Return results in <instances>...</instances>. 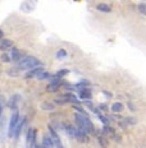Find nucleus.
<instances>
[{"mask_svg": "<svg viewBox=\"0 0 146 148\" xmlns=\"http://www.w3.org/2000/svg\"><path fill=\"white\" fill-rule=\"evenodd\" d=\"M74 119L77 121V126L80 130L85 132V133H95V128H94V124L92 121L87 118V115H82V114H74Z\"/></svg>", "mask_w": 146, "mask_h": 148, "instance_id": "f257e3e1", "label": "nucleus"}, {"mask_svg": "<svg viewBox=\"0 0 146 148\" xmlns=\"http://www.w3.org/2000/svg\"><path fill=\"white\" fill-rule=\"evenodd\" d=\"M40 65H41V61L35 56H22L18 61V69H32Z\"/></svg>", "mask_w": 146, "mask_h": 148, "instance_id": "f03ea898", "label": "nucleus"}, {"mask_svg": "<svg viewBox=\"0 0 146 148\" xmlns=\"http://www.w3.org/2000/svg\"><path fill=\"white\" fill-rule=\"evenodd\" d=\"M18 120H19V114H18L17 110H14V112L10 116V120H9V126H8V137L9 138H13V132H14V128L17 125Z\"/></svg>", "mask_w": 146, "mask_h": 148, "instance_id": "7ed1b4c3", "label": "nucleus"}, {"mask_svg": "<svg viewBox=\"0 0 146 148\" xmlns=\"http://www.w3.org/2000/svg\"><path fill=\"white\" fill-rule=\"evenodd\" d=\"M49 133H50V138H51V142H53V146L57 147V148H64L63 144H62L60 138H59V135L57 133V130H55L51 125L49 126Z\"/></svg>", "mask_w": 146, "mask_h": 148, "instance_id": "20e7f679", "label": "nucleus"}, {"mask_svg": "<svg viewBox=\"0 0 146 148\" xmlns=\"http://www.w3.org/2000/svg\"><path fill=\"white\" fill-rule=\"evenodd\" d=\"M63 86V82H62L60 78H57V77H54V81H53L50 84H48V91L49 92H57L59 88Z\"/></svg>", "mask_w": 146, "mask_h": 148, "instance_id": "39448f33", "label": "nucleus"}, {"mask_svg": "<svg viewBox=\"0 0 146 148\" xmlns=\"http://www.w3.org/2000/svg\"><path fill=\"white\" fill-rule=\"evenodd\" d=\"M63 130H66V133L68 134V137H69V138H76L77 128H74V125H72V124H64Z\"/></svg>", "mask_w": 146, "mask_h": 148, "instance_id": "423d86ee", "label": "nucleus"}, {"mask_svg": "<svg viewBox=\"0 0 146 148\" xmlns=\"http://www.w3.org/2000/svg\"><path fill=\"white\" fill-rule=\"evenodd\" d=\"M41 72H44V68H42L41 65L40 66H36V68H32L31 70H28L26 74V78H33V77H37Z\"/></svg>", "mask_w": 146, "mask_h": 148, "instance_id": "0eeeda50", "label": "nucleus"}, {"mask_svg": "<svg viewBox=\"0 0 146 148\" xmlns=\"http://www.w3.org/2000/svg\"><path fill=\"white\" fill-rule=\"evenodd\" d=\"M9 55H10L9 59H10V61H13V63H18L21 60V58H22V54H21V51L18 49H13Z\"/></svg>", "mask_w": 146, "mask_h": 148, "instance_id": "6e6552de", "label": "nucleus"}, {"mask_svg": "<svg viewBox=\"0 0 146 148\" xmlns=\"http://www.w3.org/2000/svg\"><path fill=\"white\" fill-rule=\"evenodd\" d=\"M26 124V119H23V120H18V123H17V125H15V128H14V132H13V137L14 138H18L21 135V130H22V128H23V125Z\"/></svg>", "mask_w": 146, "mask_h": 148, "instance_id": "1a4fd4ad", "label": "nucleus"}, {"mask_svg": "<svg viewBox=\"0 0 146 148\" xmlns=\"http://www.w3.org/2000/svg\"><path fill=\"white\" fill-rule=\"evenodd\" d=\"M78 97L83 101H90L91 97H92V95H91V92H90V89L85 88V89H81V91L78 92Z\"/></svg>", "mask_w": 146, "mask_h": 148, "instance_id": "9d476101", "label": "nucleus"}, {"mask_svg": "<svg viewBox=\"0 0 146 148\" xmlns=\"http://www.w3.org/2000/svg\"><path fill=\"white\" fill-rule=\"evenodd\" d=\"M19 100H21L19 95H14V96L8 101V107H9V109H12V110H17V106H18L17 103H18V101H19Z\"/></svg>", "mask_w": 146, "mask_h": 148, "instance_id": "9b49d317", "label": "nucleus"}, {"mask_svg": "<svg viewBox=\"0 0 146 148\" xmlns=\"http://www.w3.org/2000/svg\"><path fill=\"white\" fill-rule=\"evenodd\" d=\"M10 47H13V42H12L10 40H8V38H1L0 40V50L1 51H5V50H8V49H10Z\"/></svg>", "mask_w": 146, "mask_h": 148, "instance_id": "f8f14e48", "label": "nucleus"}, {"mask_svg": "<svg viewBox=\"0 0 146 148\" xmlns=\"http://www.w3.org/2000/svg\"><path fill=\"white\" fill-rule=\"evenodd\" d=\"M76 139L78 140V142H81V143H87V142H89L87 133H85V132H82V130H80V129H77Z\"/></svg>", "mask_w": 146, "mask_h": 148, "instance_id": "ddd939ff", "label": "nucleus"}, {"mask_svg": "<svg viewBox=\"0 0 146 148\" xmlns=\"http://www.w3.org/2000/svg\"><path fill=\"white\" fill-rule=\"evenodd\" d=\"M96 9H98L99 12H102V13H110L111 12V8L108 4H104V3H99V4L96 5Z\"/></svg>", "mask_w": 146, "mask_h": 148, "instance_id": "4468645a", "label": "nucleus"}, {"mask_svg": "<svg viewBox=\"0 0 146 148\" xmlns=\"http://www.w3.org/2000/svg\"><path fill=\"white\" fill-rule=\"evenodd\" d=\"M124 110V105L122 102H114L111 105V111L113 112H122Z\"/></svg>", "mask_w": 146, "mask_h": 148, "instance_id": "2eb2a0df", "label": "nucleus"}, {"mask_svg": "<svg viewBox=\"0 0 146 148\" xmlns=\"http://www.w3.org/2000/svg\"><path fill=\"white\" fill-rule=\"evenodd\" d=\"M42 147H45V148H53L54 146H53V142H51V138L50 137H48V135H45L44 138H42V144H41Z\"/></svg>", "mask_w": 146, "mask_h": 148, "instance_id": "dca6fc26", "label": "nucleus"}, {"mask_svg": "<svg viewBox=\"0 0 146 148\" xmlns=\"http://www.w3.org/2000/svg\"><path fill=\"white\" fill-rule=\"evenodd\" d=\"M98 139H99V143H100V146L102 148H105L108 146V142H107V139H105V135H102V134L98 135Z\"/></svg>", "mask_w": 146, "mask_h": 148, "instance_id": "f3484780", "label": "nucleus"}, {"mask_svg": "<svg viewBox=\"0 0 146 148\" xmlns=\"http://www.w3.org/2000/svg\"><path fill=\"white\" fill-rule=\"evenodd\" d=\"M54 106H55V105H53V103H50V102H44V103H41V109H42V110H48V111L54 110Z\"/></svg>", "mask_w": 146, "mask_h": 148, "instance_id": "a211bd4d", "label": "nucleus"}, {"mask_svg": "<svg viewBox=\"0 0 146 148\" xmlns=\"http://www.w3.org/2000/svg\"><path fill=\"white\" fill-rule=\"evenodd\" d=\"M68 55V52H67V50H64V49H60L58 52H57V58L58 59H64Z\"/></svg>", "mask_w": 146, "mask_h": 148, "instance_id": "6ab92c4d", "label": "nucleus"}, {"mask_svg": "<svg viewBox=\"0 0 146 148\" xmlns=\"http://www.w3.org/2000/svg\"><path fill=\"white\" fill-rule=\"evenodd\" d=\"M49 77H50V73H49V72H45V70H44V72L40 73L39 75L36 77V78L40 79V81H42V79H46V78H49Z\"/></svg>", "mask_w": 146, "mask_h": 148, "instance_id": "aec40b11", "label": "nucleus"}, {"mask_svg": "<svg viewBox=\"0 0 146 148\" xmlns=\"http://www.w3.org/2000/svg\"><path fill=\"white\" fill-rule=\"evenodd\" d=\"M68 73H69V70L68 69H62V70H59V72L55 74V77H57V78H62V77L66 75V74H68Z\"/></svg>", "mask_w": 146, "mask_h": 148, "instance_id": "412c9836", "label": "nucleus"}, {"mask_svg": "<svg viewBox=\"0 0 146 148\" xmlns=\"http://www.w3.org/2000/svg\"><path fill=\"white\" fill-rule=\"evenodd\" d=\"M99 119L101 120V123L104 125H110V121H109V119H108L107 116H104V115H101V114H100V115H99Z\"/></svg>", "mask_w": 146, "mask_h": 148, "instance_id": "4be33fe9", "label": "nucleus"}, {"mask_svg": "<svg viewBox=\"0 0 146 148\" xmlns=\"http://www.w3.org/2000/svg\"><path fill=\"white\" fill-rule=\"evenodd\" d=\"M123 123L126 125H133V124H136V119H133V118H126Z\"/></svg>", "mask_w": 146, "mask_h": 148, "instance_id": "5701e85b", "label": "nucleus"}, {"mask_svg": "<svg viewBox=\"0 0 146 148\" xmlns=\"http://www.w3.org/2000/svg\"><path fill=\"white\" fill-rule=\"evenodd\" d=\"M138 10H140V13H141L142 15L146 14V4L145 3H141V4L138 5Z\"/></svg>", "mask_w": 146, "mask_h": 148, "instance_id": "b1692460", "label": "nucleus"}, {"mask_svg": "<svg viewBox=\"0 0 146 148\" xmlns=\"http://www.w3.org/2000/svg\"><path fill=\"white\" fill-rule=\"evenodd\" d=\"M18 68H13V69H9L8 70V73H9V75H13V77H17L18 75Z\"/></svg>", "mask_w": 146, "mask_h": 148, "instance_id": "393cba45", "label": "nucleus"}, {"mask_svg": "<svg viewBox=\"0 0 146 148\" xmlns=\"http://www.w3.org/2000/svg\"><path fill=\"white\" fill-rule=\"evenodd\" d=\"M99 109H100L101 111H105V112H107V111H108V106L105 103H101V105H99Z\"/></svg>", "mask_w": 146, "mask_h": 148, "instance_id": "a878e982", "label": "nucleus"}, {"mask_svg": "<svg viewBox=\"0 0 146 148\" xmlns=\"http://www.w3.org/2000/svg\"><path fill=\"white\" fill-rule=\"evenodd\" d=\"M1 59L4 60V61H10V59H9V56L7 54H3V56H1Z\"/></svg>", "mask_w": 146, "mask_h": 148, "instance_id": "bb28decb", "label": "nucleus"}, {"mask_svg": "<svg viewBox=\"0 0 146 148\" xmlns=\"http://www.w3.org/2000/svg\"><path fill=\"white\" fill-rule=\"evenodd\" d=\"M3 36H4V32H3V31H1V29H0V40H1V38H3Z\"/></svg>", "mask_w": 146, "mask_h": 148, "instance_id": "cd10ccee", "label": "nucleus"}]
</instances>
